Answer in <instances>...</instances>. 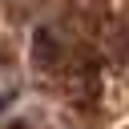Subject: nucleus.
Segmentation results:
<instances>
[{
  "instance_id": "f03ea898",
  "label": "nucleus",
  "mask_w": 129,
  "mask_h": 129,
  "mask_svg": "<svg viewBox=\"0 0 129 129\" xmlns=\"http://www.w3.org/2000/svg\"><path fill=\"white\" fill-rule=\"evenodd\" d=\"M8 129H24V125H8Z\"/></svg>"
},
{
  "instance_id": "f257e3e1",
  "label": "nucleus",
  "mask_w": 129,
  "mask_h": 129,
  "mask_svg": "<svg viewBox=\"0 0 129 129\" xmlns=\"http://www.w3.org/2000/svg\"><path fill=\"white\" fill-rule=\"evenodd\" d=\"M32 56H36L44 69H52V64H56V40H52V32H48V28H40V32L32 36Z\"/></svg>"
}]
</instances>
